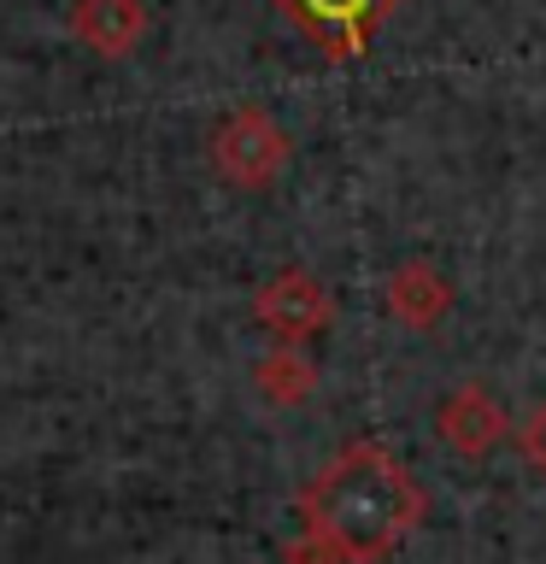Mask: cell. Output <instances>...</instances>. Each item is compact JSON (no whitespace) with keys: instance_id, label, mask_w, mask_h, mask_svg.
Wrapping results in <instances>:
<instances>
[{"instance_id":"cell-3","label":"cell","mask_w":546,"mask_h":564,"mask_svg":"<svg viewBox=\"0 0 546 564\" xmlns=\"http://www.w3.org/2000/svg\"><path fill=\"white\" fill-rule=\"evenodd\" d=\"M271 7L288 18L324 59L347 65V59H364L370 35H376L405 0H271Z\"/></svg>"},{"instance_id":"cell-6","label":"cell","mask_w":546,"mask_h":564,"mask_svg":"<svg viewBox=\"0 0 546 564\" xmlns=\"http://www.w3.org/2000/svg\"><path fill=\"white\" fill-rule=\"evenodd\" d=\"M382 306H387V317H394V324L435 335V324L452 312V276L440 271V264H429V259H405V264H394V271H387Z\"/></svg>"},{"instance_id":"cell-5","label":"cell","mask_w":546,"mask_h":564,"mask_svg":"<svg viewBox=\"0 0 546 564\" xmlns=\"http://www.w3.org/2000/svg\"><path fill=\"white\" fill-rule=\"evenodd\" d=\"M511 430H517L511 412L488 394L482 382L452 388V394L435 405V435H440V447H452L458 458H488L493 447L511 441Z\"/></svg>"},{"instance_id":"cell-7","label":"cell","mask_w":546,"mask_h":564,"mask_svg":"<svg viewBox=\"0 0 546 564\" xmlns=\"http://www.w3.org/2000/svg\"><path fill=\"white\" fill-rule=\"evenodd\" d=\"M148 0H77L70 7V35L95 47L100 59H130L148 42Z\"/></svg>"},{"instance_id":"cell-8","label":"cell","mask_w":546,"mask_h":564,"mask_svg":"<svg viewBox=\"0 0 546 564\" xmlns=\"http://www.w3.org/2000/svg\"><path fill=\"white\" fill-rule=\"evenodd\" d=\"M253 388H259L264 405L294 412V405H306V400L317 394V365L306 359V347H271V352L253 365Z\"/></svg>"},{"instance_id":"cell-2","label":"cell","mask_w":546,"mask_h":564,"mask_svg":"<svg viewBox=\"0 0 546 564\" xmlns=\"http://www.w3.org/2000/svg\"><path fill=\"white\" fill-rule=\"evenodd\" d=\"M294 159V135L264 112V106H236L218 130H211V171L223 176L229 188L259 194L271 188Z\"/></svg>"},{"instance_id":"cell-4","label":"cell","mask_w":546,"mask_h":564,"mask_svg":"<svg viewBox=\"0 0 546 564\" xmlns=\"http://www.w3.org/2000/svg\"><path fill=\"white\" fill-rule=\"evenodd\" d=\"M253 317H259V329L271 335L276 347H306L324 329H335V300H329V289L306 271V264H282L271 282H259Z\"/></svg>"},{"instance_id":"cell-1","label":"cell","mask_w":546,"mask_h":564,"mask_svg":"<svg viewBox=\"0 0 546 564\" xmlns=\"http://www.w3.org/2000/svg\"><path fill=\"white\" fill-rule=\"evenodd\" d=\"M294 518L282 564H387L429 518V488L382 441H347L294 494Z\"/></svg>"},{"instance_id":"cell-9","label":"cell","mask_w":546,"mask_h":564,"mask_svg":"<svg viewBox=\"0 0 546 564\" xmlns=\"http://www.w3.org/2000/svg\"><path fill=\"white\" fill-rule=\"evenodd\" d=\"M511 441H517L523 465L546 476V400H540V405H528V417L517 423V430H511Z\"/></svg>"}]
</instances>
